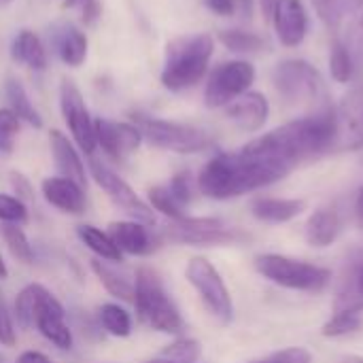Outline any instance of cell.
<instances>
[{"label":"cell","mask_w":363,"mask_h":363,"mask_svg":"<svg viewBox=\"0 0 363 363\" xmlns=\"http://www.w3.org/2000/svg\"><path fill=\"white\" fill-rule=\"evenodd\" d=\"M294 168L249 145L236 153L213 155L198 174V189L211 200H232L283 181Z\"/></svg>","instance_id":"6da1fadb"},{"label":"cell","mask_w":363,"mask_h":363,"mask_svg":"<svg viewBox=\"0 0 363 363\" xmlns=\"http://www.w3.org/2000/svg\"><path fill=\"white\" fill-rule=\"evenodd\" d=\"M336 130V106L328 104L317 111H311L300 119L274 128L272 132L251 140L249 145L255 151L277 157L296 168L304 160L334 151Z\"/></svg>","instance_id":"7a4b0ae2"},{"label":"cell","mask_w":363,"mask_h":363,"mask_svg":"<svg viewBox=\"0 0 363 363\" xmlns=\"http://www.w3.org/2000/svg\"><path fill=\"white\" fill-rule=\"evenodd\" d=\"M215 53V38L206 32L179 36L168 43L162 68V85L170 91H185L198 85L208 72Z\"/></svg>","instance_id":"3957f363"},{"label":"cell","mask_w":363,"mask_h":363,"mask_svg":"<svg viewBox=\"0 0 363 363\" xmlns=\"http://www.w3.org/2000/svg\"><path fill=\"white\" fill-rule=\"evenodd\" d=\"M255 270L277 287L302 294H321L332 283V272L306 259L283 253H262L255 257Z\"/></svg>","instance_id":"277c9868"},{"label":"cell","mask_w":363,"mask_h":363,"mask_svg":"<svg viewBox=\"0 0 363 363\" xmlns=\"http://www.w3.org/2000/svg\"><path fill=\"white\" fill-rule=\"evenodd\" d=\"M272 85L289 104H308L313 111L332 104L321 72L306 60L289 57L274 66Z\"/></svg>","instance_id":"5b68a950"},{"label":"cell","mask_w":363,"mask_h":363,"mask_svg":"<svg viewBox=\"0 0 363 363\" xmlns=\"http://www.w3.org/2000/svg\"><path fill=\"white\" fill-rule=\"evenodd\" d=\"M134 304L138 319L162 334H179L183 330V319L170 296L166 294L160 277L151 268H140L136 272Z\"/></svg>","instance_id":"8992f818"},{"label":"cell","mask_w":363,"mask_h":363,"mask_svg":"<svg viewBox=\"0 0 363 363\" xmlns=\"http://www.w3.org/2000/svg\"><path fill=\"white\" fill-rule=\"evenodd\" d=\"M134 121L143 138L157 149L181 153V155H191L211 147L208 134L196 125L166 121V119H157L149 115H134Z\"/></svg>","instance_id":"52a82bcc"},{"label":"cell","mask_w":363,"mask_h":363,"mask_svg":"<svg viewBox=\"0 0 363 363\" xmlns=\"http://www.w3.org/2000/svg\"><path fill=\"white\" fill-rule=\"evenodd\" d=\"M166 238L170 242L189 247H228L242 245L251 236L245 230L232 228L217 217H185L181 221H172L166 228Z\"/></svg>","instance_id":"ba28073f"},{"label":"cell","mask_w":363,"mask_h":363,"mask_svg":"<svg viewBox=\"0 0 363 363\" xmlns=\"http://www.w3.org/2000/svg\"><path fill=\"white\" fill-rule=\"evenodd\" d=\"M185 277H187L189 285L198 291L206 311L219 323H230L234 317L232 294H230L221 272L213 266V262H208L206 257H191L187 264Z\"/></svg>","instance_id":"9c48e42d"},{"label":"cell","mask_w":363,"mask_h":363,"mask_svg":"<svg viewBox=\"0 0 363 363\" xmlns=\"http://www.w3.org/2000/svg\"><path fill=\"white\" fill-rule=\"evenodd\" d=\"M255 83V66L247 60H230L219 64L206 81L204 104L208 108H225L230 102L247 94Z\"/></svg>","instance_id":"30bf717a"},{"label":"cell","mask_w":363,"mask_h":363,"mask_svg":"<svg viewBox=\"0 0 363 363\" xmlns=\"http://www.w3.org/2000/svg\"><path fill=\"white\" fill-rule=\"evenodd\" d=\"M89 170H91V177L94 181L108 194V198L123 211L128 213L134 221L138 223H145V225H153L155 223V215L153 211L134 194V189L119 177L115 174L108 166H104L102 162L98 160H89Z\"/></svg>","instance_id":"8fae6325"},{"label":"cell","mask_w":363,"mask_h":363,"mask_svg":"<svg viewBox=\"0 0 363 363\" xmlns=\"http://www.w3.org/2000/svg\"><path fill=\"white\" fill-rule=\"evenodd\" d=\"M60 108L62 117L79 145V149L87 155L96 151V134H94V119L89 117V111L85 106L83 94L72 81H62L60 85Z\"/></svg>","instance_id":"7c38bea8"},{"label":"cell","mask_w":363,"mask_h":363,"mask_svg":"<svg viewBox=\"0 0 363 363\" xmlns=\"http://www.w3.org/2000/svg\"><path fill=\"white\" fill-rule=\"evenodd\" d=\"M34 291V325L57 349H72V332L64 323V306L43 285H32Z\"/></svg>","instance_id":"4fadbf2b"},{"label":"cell","mask_w":363,"mask_h":363,"mask_svg":"<svg viewBox=\"0 0 363 363\" xmlns=\"http://www.w3.org/2000/svg\"><path fill=\"white\" fill-rule=\"evenodd\" d=\"M336 145L334 151L363 149V87L357 83L336 106Z\"/></svg>","instance_id":"5bb4252c"},{"label":"cell","mask_w":363,"mask_h":363,"mask_svg":"<svg viewBox=\"0 0 363 363\" xmlns=\"http://www.w3.org/2000/svg\"><path fill=\"white\" fill-rule=\"evenodd\" d=\"M270 21L279 43L287 49L300 47L308 34V11L302 0H274Z\"/></svg>","instance_id":"9a60e30c"},{"label":"cell","mask_w":363,"mask_h":363,"mask_svg":"<svg viewBox=\"0 0 363 363\" xmlns=\"http://www.w3.org/2000/svg\"><path fill=\"white\" fill-rule=\"evenodd\" d=\"M225 117L242 132H259L270 117V102L262 91L249 89L225 106Z\"/></svg>","instance_id":"2e32d148"},{"label":"cell","mask_w":363,"mask_h":363,"mask_svg":"<svg viewBox=\"0 0 363 363\" xmlns=\"http://www.w3.org/2000/svg\"><path fill=\"white\" fill-rule=\"evenodd\" d=\"M342 232V215L336 206H321L315 213H311L304 234L306 242L315 249H328L332 247Z\"/></svg>","instance_id":"e0dca14e"},{"label":"cell","mask_w":363,"mask_h":363,"mask_svg":"<svg viewBox=\"0 0 363 363\" xmlns=\"http://www.w3.org/2000/svg\"><path fill=\"white\" fill-rule=\"evenodd\" d=\"M306 211V202L298 198H272L262 196L251 202V215L268 225H281L298 219Z\"/></svg>","instance_id":"ac0fdd59"},{"label":"cell","mask_w":363,"mask_h":363,"mask_svg":"<svg viewBox=\"0 0 363 363\" xmlns=\"http://www.w3.org/2000/svg\"><path fill=\"white\" fill-rule=\"evenodd\" d=\"M45 200L62 213L81 215L85 211V194L83 187L66 177H49L43 181Z\"/></svg>","instance_id":"d6986e66"},{"label":"cell","mask_w":363,"mask_h":363,"mask_svg":"<svg viewBox=\"0 0 363 363\" xmlns=\"http://www.w3.org/2000/svg\"><path fill=\"white\" fill-rule=\"evenodd\" d=\"M108 236L128 255H149L155 249V238L138 221H115L108 228Z\"/></svg>","instance_id":"ffe728a7"},{"label":"cell","mask_w":363,"mask_h":363,"mask_svg":"<svg viewBox=\"0 0 363 363\" xmlns=\"http://www.w3.org/2000/svg\"><path fill=\"white\" fill-rule=\"evenodd\" d=\"M49 145H51V153H53V160H55V166H57L60 174L74 181L77 185L85 187V183H87L85 166H83V160H81L79 151L68 140V136H64L60 130H51Z\"/></svg>","instance_id":"44dd1931"},{"label":"cell","mask_w":363,"mask_h":363,"mask_svg":"<svg viewBox=\"0 0 363 363\" xmlns=\"http://www.w3.org/2000/svg\"><path fill=\"white\" fill-rule=\"evenodd\" d=\"M53 45H55L60 60L70 68H79L87 57V36L72 23L55 26Z\"/></svg>","instance_id":"7402d4cb"},{"label":"cell","mask_w":363,"mask_h":363,"mask_svg":"<svg viewBox=\"0 0 363 363\" xmlns=\"http://www.w3.org/2000/svg\"><path fill=\"white\" fill-rule=\"evenodd\" d=\"M363 313V259L353 262L340 279L336 298H334V313Z\"/></svg>","instance_id":"603a6c76"},{"label":"cell","mask_w":363,"mask_h":363,"mask_svg":"<svg viewBox=\"0 0 363 363\" xmlns=\"http://www.w3.org/2000/svg\"><path fill=\"white\" fill-rule=\"evenodd\" d=\"M323 26L336 36L342 26L363 9V0H311Z\"/></svg>","instance_id":"cb8c5ba5"},{"label":"cell","mask_w":363,"mask_h":363,"mask_svg":"<svg viewBox=\"0 0 363 363\" xmlns=\"http://www.w3.org/2000/svg\"><path fill=\"white\" fill-rule=\"evenodd\" d=\"M11 55L15 62L26 64L32 70H45L47 66V53L40 43V38L32 30H21L11 45Z\"/></svg>","instance_id":"d4e9b609"},{"label":"cell","mask_w":363,"mask_h":363,"mask_svg":"<svg viewBox=\"0 0 363 363\" xmlns=\"http://www.w3.org/2000/svg\"><path fill=\"white\" fill-rule=\"evenodd\" d=\"M91 270L113 298H119L123 302H134V283L125 274L117 272L113 266H108L102 259H91Z\"/></svg>","instance_id":"484cf974"},{"label":"cell","mask_w":363,"mask_h":363,"mask_svg":"<svg viewBox=\"0 0 363 363\" xmlns=\"http://www.w3.org/2000/svg\"><path fill=\"white\" fill-rule=\"evenodd\" d=\"M4 91H6V100H9V108L19 117V121H26V123H30L32 128H43V117H40L38 111L32 106L26 87H23L17 79H13V77L6 79Z\"/></svg>","instance_id":"4316f807"},{"label":"cell","mask_w":363,"mask_h":363,"mask_svg":"<svg viewBox=\"0 0 363 363\" xmlns=\"http://www.w3.org/2000/svg\"><path fill=\"white\" fill-rule=\"evenodd\" d=\"M330 74L336 83L340 85H349V83H357V70H355V62L347 49V45L342 43L340 36L332 38L330 45Z\"/></svg>","instance_id":"83f0119b"},{"label":"cell","mask_w":363,"mask_h":363,"mask_svg":"<svg viewBox=\"0 0 363 363\" xmlns=\"http://www.w3.org/2000/svg\"><path fill=\"white\" fill-rule=\"evenodd\" d=\"M77 234L85 242V247L91 253H96L100 259H108V262H121L123 259V253L113 242V238L108 234L100 232L98 228H94V225H81L77 230Z\"/></svg>","instance_id":"f1b7e54d"},{"label":"cell","mask_w":363,"mask_h":363,"mask_svg":"<svg viewBox=\"0 0 363 363\" xmlns=\"http://www.w3.org/2000/svg\"><path fill=\"white\" fill-rule=\"evenodd\" d=\"M345 34H336L342 38V43L347 45L353 62H355V70H357V83H362L363 79V9L359 13H355L347 23Z\"/></svg>","instance_id":"f546056e"},{"label":"cell","mask_w":363,"mask_h":363,"mask_svg":"<svg viewBox=\"0 0 363 363\" xmlns=\"http://www.w3.org/2000/svg\"><path fill=\"white\" fill-rule=\"evenodd\" d=\"M219 40L225 49H230L232 53H259L266 47V40L249 30H221L219 32Z\"/></svg>","instance_id":"4dcf8cb0"},{"label":"cell","mask_w":363,"mask_h":363,"mask_svg":"<svg viewBox=\"0 0 363 363\" xmlns=\"http://www.w3.org/2000/svg\"><path fill=\"white\" fill-rule=\"evenodd\" d=\"M363 317L359 313H347V311H338V313H332V317L323 323L321 328V336L323 338H347V336H353L362 330Z\"/></svg>","instance_id":"1f68e13d"},{"label":"cell","mask_w":363,"mask_h":363,"mask_svg":"<svg viewBox=\"0 0 363 363\" xmlns=\"http://www.w3.org/2000/svg\"><path fill=\"white\" fill-rule=\"evenodd\" d=\"M100 323L111 336L117 338H125L132 332V319L128 311L121 308L119 304H104L100 308Z\"/></svg>","instance_id":"d6a6232c"},{"label":"cell","mask_w":363,"mask_h":363,"mask_svg":"<svg viewBox=\"0 0 363 363\" xmlns=\"http://www.w3.org/2000/svg\"><path fill=\"white\" fill-rule=\"evenodd\" d=\"M200 357H202V347L194 338H179L160 353V359L168 363H198Z\"/></svg>","instance_id":"836d02e7"},{"label":"cell","mask_w":363,"mask_h":363,"mask_svg":"<svg viewBox=\"0 0 363 363\" xmlns=\"http://www.w3.org/2000/svg\"><path fill=\"white\" fill-rule=\"evenodd\" d=\"M94 134H96V147H100L111 160H123L119 149V136H117V121L108 119H96L94 121Z\"/></svg>","instance_id":"e575fe53"},{"label":"cell","mask_w":363,"mask_h":363,"mask_svg":"<svg viewBox=\"0 0 363 363\" xmlns=\"http://www.w3.org/2000/svg\"><path fill=\"white\" fill-rule=\"evenodd\" d=\"M0 234L9 247V251L13 253V257H17L19 262L23 264H32L34 259V253H32V247L23 234V230L19 225H13V223H2L0 225Z\"/></svg>","instance_id":"d590c367"},{"label":"cell","mask_w":363,"mask_h":363,"mask_svg":"<svg viewBox=\"0 0 363 363\" xmlns=\"http://www.w3.org/2000/svg\"><path fill=\"white\" fill-rule=\"evenodd\" d=\"M149 202H151V206H153L155 211H160L162 215H166V217L172 219V221H181V219L187 217L185 206L179 204V202L174 200V196L170 194L168 187H162V185L151 187V189H149Z\"/></svg>","instance_id":"8d00e7d4"},{"label":"cell","mask_w":363,"mask_h":363,"mask_svg":"<svg viewBox=\"0 0 363 363\" xmlns=\"http://www.w3.org/2000/svg\"><path fill=\"white\" fill-rule=\"evenodd\" d=\"M17 132H19V117L11 108H0V153L4 155L13 153Z\"/></svg>","instance_id":"74e56055"},{"label":"cell","mask_w":363,"mask_h":363,"mask_svg":"<svg viewBox=\"0 0 363 363\" xmlns=\"http://www.w3.org/2000/svg\"><path fill=\"white\" fill-rule=\"evenodd\" d=\"M0 221L2 223H13V225L26 223L28 221L26 204L19 198H15V196L0 194Z\"/></svg>","instance_id":"f35d334b"},{"label":"cell","mask_w":363,"mask_h":363,"mask_svg":"<svg viewBox=\"0 0 363 363\" xmlns=\"http://www.w3.org/2000/svg\"><path fill=\"white\" fill-rule=\"evenodd\" d=\"M170 194L174 196V200L183 206H187L191 200H194V191H196V185H194V179L189 172H179L172 177L170 185H168Z\"/></svg>","instance_id":"ab89813d"},{"label":"cell","mask_w":363,"mask_h":363,"mask_svg":"<svg viewBox=\"0 0 363 363\" xmlns=\"http://www.w3.org/2000/svg\"><path fill=\"white\" fill-rule=\"evenodd\" d=\"M15 317L21 328L34 325V291L32 285H28L15 300Z\"/></svg>","instance_id":"60d3db41"},{"label":"cell","mask_w":363,"mask_h":363,"mask_svg":"<svg viewBox=\"0 0 363 363\" xmlns=\"http://www.w3.org/2000/svg\"><path fill=\"white\" fill-rule=\"evenodd\" d=\"M249 363H313V355H311V351L304 349V347H289V349H283V351L272 353V355L266 357V359Z\"/></svg>","instance_id":"b9f144b4"},{"label":"cell","mask_w":363,"mask_h":363,"mask_svg":"<svg viewBox=\"0 0 363 363\" xmlns=\"http://www.w3.org/2000/svg\"><path fill=\"white\" fill-rule=\"evenodd\" d=\"M0 345L4 347H13L15 345V330H13V321L11 315L6 311V304L0 296Z\"/></svg>","instance_id":"7bdbcfd3"},{"label":"cell","mask_w":363,"mask_h":363,"mask_svg":"<svg viewBox=\"0 0 363 363\" xmlns=\"http://www.w3.org/2000/svg\"><path fill=\"white\" fill-rule=\"evenodd\" d=\"M9 179H11V187H13L15 194H17L15 198H19L23 204L30 202V200H32V185L28 183V179H26L23 174H19V172H11Z\"/></svg>","instance_id":"ee69618b"},{"label":"cell","mask_w":363,"mask_h":363,"mask_svg":"<svg viewBox=\"0 0 363 363\" xmlns=\"http://www.w3.org/2000/svg\"><path fill=\"white\" fill-rule=\"evenodd\" d=\"M204 6L219 15V17H232L236 13V0H202Z\"/></svg>","instance_id":"f6af8a7d"},{"label":"cell","mask_w":363,"mask_h":363,"mask_svg":"<svg viewBox=\"0 0 363 363\" xmlns=\"http://www.w3.org/2000/svg\"><path fill=\"white\" fill-rule=\"evenodd\" d=\"M100 13H102L100 2H98V0H91L87 6L81 9V19H83L85 26H91V23H96V19L100 17Z\"/></svg>","instance_id":"bcb514c9"},{"label":"cell","mask_w":363,"mask_h":363,"mask_svg":"<svg viewBox=\"0 0 363 363\" xmlns=\"http://www.w3.org/2000/svg\"><path fill=\"white\" fill-rule=\"evenodd\" d=\"M17 363H51V359L38 351H26L17 357Z\"/></svg>","instance_id":"7dc6e473"},{"label":"cell","mask_w":363,"mask_h":363,"mask_svg":"<svg viewBox=\"0 0 363 363\" xmlns=\"http://www.w3.org/2000/svg\"><path fill=\"white\" fill-rule=\"evenodd\" d=\"M355 217H357V223L363 228V187L357 191V198H355Z\"/></svg>","instance_id":"c3c4849f"},{"label":"cell","mask_w":363,"mask_h":363,"mask_svg":"<svg viewBox=\"0 0 363 363\" xmlns=\"http://www.w3.org/2000/svg\"><path fill=\"white\" fill-rule=\"evenodd\" d=\"M236 11L245 13V17H251V13H253V0H236Z\"/></svg>","instance_id":"681fc988"},{"label":"cell","mask_w":363,"mask_h":363,"mask_svg":"<svg viewBox=\"0 0 363 363\" xmlns=\"http://www.w3.org/2000/svg\"><path fill=\"white\" fill-rule=\"evenodd\" d=\"M89 2H91V0H64L62 6H64V9H79V11H81V9L87 6Z\"/></svg>","instance_id":"f907efd6"},{"label":"cell","mask_w":363,"mask_h":363,"mask_svg":"<svg viewBox=\"0 0 363 363\" xmlns=\"http://www.w3.org/2000/svg\"><path fill=\"white\" fill-rule=\"evenodd\" d=\"M259 6H262V13L270 19V13H272V6H274V0H259Z\"/></svg>","instance_id":"816d5d0a"},{"label":"cell","mask_w":363,"mask_h":363,"mask_svg":"<svg viewBox=\"0 0 363 363\" xmlns=\"http://www.w3.org/2000/svg\"><path fill=\"white\" fill-rule=\"evenodd\" d=\"M6 277H9V270H6V266H4V262H2V257H0V281L6 279Z\"/></svg>","instance_id":"f5cc1de1"},{"label":"cell","mask_w":363,"mask_h":363,"mask_svg":"<svg viewBox=\"0 0 363 363\" xmlns=\"http://www.w3.org/2000/svg\"><path fill=\"white\" fill-rule=\"evenodd\" d=\"M9 2H13V0H0V6H4V4H9Z\"/></svg>","instance_id":"db71d44e"},{"label":"cell","mask_w":363,"mask_h":363,"mask_svg":"<svg viewBox=\"0 0 363 363\" xmlns=\"http://www.w3.org/2000/svg\"><path fill=\"white\" fill-rule=\"evenodd\" d=\"M149 363H168V362H164V359H160V357H157V359H153V362H149Z\"/></svg>","instance_id":"11a10c76"}]
</instances>
